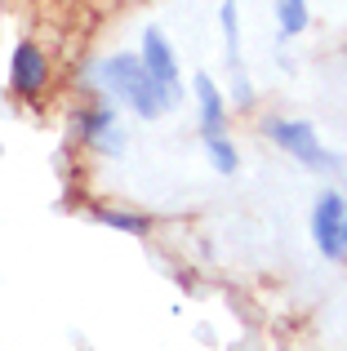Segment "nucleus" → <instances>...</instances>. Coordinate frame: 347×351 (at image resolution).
I'll return each mask as SVG.
<instances>
[{
    "mask_svg": "<svg viewBox=\"0 0 347 351\" xmlns=\"http://www.w3.org/2000/svg\"><path fill=\"white\" fill-rule=\"evenodd\" d=\"M98 80H103L116 98H125V103H130L143 120H160L165 112L178 107V98L143 71L139 53H116V58H107L103 67H98Z\"/></svg>",
    "mask_w": 347,
    "mask_h": 351,
    "instance_id": "obj_1",
    "label": "nucleus"
},
{
    "mask_svg": "<svg viewBox=\"0 0 347 351\" xmlns=\"http://www.w3.org/2000/svg\"><path fill=\"white\" fill-rule=\"evenodd\" d=\"M267 138L280 152H289L298 165H307V169H316V173L339 165V156L321 143V134H316L307 120H267Z\"/></svg>",
    "mask_w": 347,
    "mask_h": 351,
    "instance_id": "obj_2",
    "label": "nucleus"
},
{
    "mask_svg": "<svg viewBox=\"0 0 347 351\" xmlns=\"http://www.w3.org/2000/svg\"><path fill=\"white\" fill-rule=\"evenodd\" d=\"M139 62H143V71H147L156 85H165L169 94L182 103L178 58H174V49H169V40H165V32H160V27H147V32H143V53H139Z\"/></svg>",
    "mask_w": 347,
    "mask_h": 351,
    "instance_id": "obj_4",
    "label": "nucleus"
},
{
    "mask_svg": "<svg viewBox=\"0 0 347 351\" xmlns=\"http://www.w3.org/2000/svg\"><path fill=\"white\" fill-rule=\"evenodd\" d=\"M80 138L94 147H103V152H121V129H116V112L112 107H94V112L80 116Z\"/></svg>",
    "mask_w": 347,
    "mask_h": 351,
    "instance_id": "obj_7",
    "label": "nucleus"
},
{
    "mask_svg": "<svg viewBox=\"0 0 347 351\" xmlns=\"http://www.w3.org/2000/svg\"><path fill=\"white\" fill-rule=\"evenodd\" d=\"M200 143H205V156H209V165H214L218 173H236V169H241V156H236V147L227 143V134L200 138Z\"/></svg>",
    "mask_w": 347,
    "mask_h": 351,
    "instance_id": "obj_9",
    "label": "nucleus"
},
{
    "mask_svg": "<svg viewBox=\"0 0 347 351\" xmlns=\"http://www.w3.org/2000/svg\"><path fill=\"white\" fill-rule=\"evenodd\" d=\"M276 23H280V36L307 32V0H276Z\"/></svg>",
    "mask_w": 347,
    "mask_h": 351,
    "instance_id": "obj_11",
    "label": "nucleus"
},
{
    "mask_svg": "<svg viewBox=\"0 0 347 351\" xmlns=\"http://www.w3.org/2000/svg\"><path fill=\"white\" fill-rule=\"evenodd\" d=\"M312 240L321 249V258L343 263L347 258V200L339 191H321L312 209Z\"/></svg>",
    "mask_w": 347,
    "mask_h": 351,
    "instance_id": "obj_3",
    "label": "nucleus"
},
{
    "mask_svg": "<svg viewBox=\"0 0 347 351\" xmlns=\"http://www.w3.org/2000/svg\"><path fill=\"white\" fill-rule=\"evenodd\" d=\"M94 218L103 227H116V232H125V236H147V218L143 214H125V209H94Z\"/></svg>",
    "mask_w": 347,
    "mask_h": 351,
    "instance_id": "obj_10",
    "label": "nucleus"
},
{
    "mask_svg": "<svg viewBox=\"0 0 347 351\" xmlns=\"http://www.w3.org/2000/svg\"><path fill=\"white\" fill-rule=\"evenodd\" d=\"M196 107H200V138H218L227 129V103L214 76H205V71L196 76Z\"/></svg>",
    "mask_w": 347,
    "mask_h": 351,
    "instance_id": "obj_6",
    "label": "nucleus"
},
{
    "mask_svg": "<svg viewBox=\"0 0 347 351\" xmlns=\"http://www.w3.org/2000/svg\"><path fill=\"white\" fill-rule=\"evenodd\" d=\"M218 23H223V40H227V58H232V67L241 71V9H236V0H223V9H218Z\"/></svg>",
    "mask_w": 347,
    "mask_h": 351,
    "instance_id": "obj_8",
    "label": "nucleus"
},
{
    "mask_svg": "<svg viewBox=\"0 0 347 351\" xmlns=\"http://www.w3.org/2000/svg\"><path fill=\"white\" fill-rule=\"evenodd\" d=\"M45 80H49L45 49H40V45H32V40H18L14 45V58H9V85H14V94L36 98L45 89Z\"/></svg>",
    "mask_w": 347,
    "mask_h": 351,
    "instance_id": "obj_5",
    "label": "nucleus"
}]
</instances>
